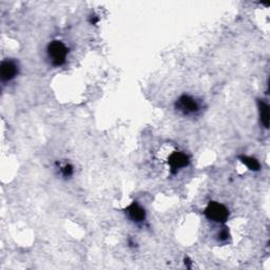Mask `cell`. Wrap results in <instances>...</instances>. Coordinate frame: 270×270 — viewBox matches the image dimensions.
Instances as JSON below:
<instances>
[{"instance_id":"ba28073f","label":"cell","mask_w":270,"mask_h":270,"mask_svg":"<svg viewBox=\"0 0 270 270\" xmlns=\"http://www.w3.org/2000/svg\"><path fill=\"white\" fill-rule=\"evenodd\" d=\"M240 160L241 162L243 163L244 165H246V167L248 169L253 170V171H258L260 170V163L256 160L255 157H251V156H246V155H243V156H240Z\"/></svg>"},{"instance_id":"30bf717a","label":"cell","mask_w":270,"mask_h":270,"mask_svg":"<svg viewBox=\"0 0 270 270\" xmlns=\"http://www.w3.org/2000/svg\"><path fill=\"white\" fill-rule=\"evenodd\" d=\"M219 237H220V239H221L222 241H226V240L228 239V237H229V232H228V230H227V229H223V230L220 232Z\"/></svg>"},{"instance_id":"52a82bcc","label":"cell","mask_w":270,"mask_h":270,"mask_svg":"<svg viewBox=\"0 0 270 270\" xmlns=\"http://www.w3.org/2000/svg\"><path fill=\"white\" fill-rule=\"evenodd\" d=\"M259 111H260V117L261 122L264 125L265 128H268L269 126V107L263 100H259Z\"/></svg>"},{"instance_id":"277c9868","label":"cell","mask_w":270,"mask_h":270,"mask_svg":"<svg viewBox=\"0 0 270 270\" xmlns=\"http://www.w3.org/2000/svg\"><path fill=\"white\" fill-rule=\"evenodd\" d=\"M189 162L190 161L188 155L183 152H173L168 158V164L173 174L185 168V167H187L189 165Z\"/></svg>"},{"instance_id":"7a4b0ae2","label":"cell","mask_w":270,"mask_h":270,"mask_svg":"<svg viewBox=\"0 0 270 270\" xmlns=\"http://www.w3.org/2000/svg\"><path fill=\"white\" fill-rule=\"evenodd\" d=\"M205 216L212 222L225 223L228 220L229 211L224 205L217 202H210L205 209Z\"/></svg>"},{"instance_id":"6da1fadb","label":"cell","mask_w":270,"mask_h":270,"mask_svg":"<svg viewBox=\"0 0 270 270\" xmlns=\"http://www.w3.org/2000/svg\"><path fill=\"white\" fill-rule=\"evenodd\" d=\"M46 52H48V56L53 66L59 67L66 62L68 48L64 45L63 42L59 40H53L49 43L48 48H46Z\"/></svg>"},{"instance_id":"9c48e42d","label":"cell","mask_w":270,"mask_h":270,"mask_svg":"<svg viewBox=\"0 0 270 270\" xmlns=\"http://www.w3.org/2000/svg\"><path fill=\"white\" fill-rule=\"evenodd\" d=\"M61 174L64 176V178H70V176L73 175V167L70 164H66L64 166H62L60 168Z\"/></svg>"},{"instance_id":"3957f363","label":"cell","mask_w":270,"mask_h":270,"mask_svg":"<svg viewBox=\"0 0 270 270\" xmlns=\"http://www.w3.org/2000/svg\"><path fill=\"white\" fill-rule=\"evenodd\" d=\"M176 108L185 115H192L200 110V105L197 99L192 96L182 95L176 102Z\"/></svg>"},{"instance_id":"8992f818","label":"cell","mask_w":270,"mask_h":270,"mask_svg":"<svg viewBox=\"0 0 270 270\" xmlns=\"http://www.w3.org/2000/svg\"><path fill=\"white\" fill-rule=\"evenodd\" d=\"M126 211L129 219L134 223H142L146 219L145 209L136 202H133L131 205H129Z\"/></svg>"},{"instance_id":"5b68a950","label":"cell","mask_w":270,"mask_h":270,"mask_svg":"<svg viewBox=\"0 0 270 270\" xmlns=\"http://www.w3.org/2000/svg\"><path fill=\"white\" fill-rule=\"evenodd\" d=\"M18 74V64L12 59H5L1 62L0 75L3 81H10L14 79Z\"/></svg>"}]
</instances>
